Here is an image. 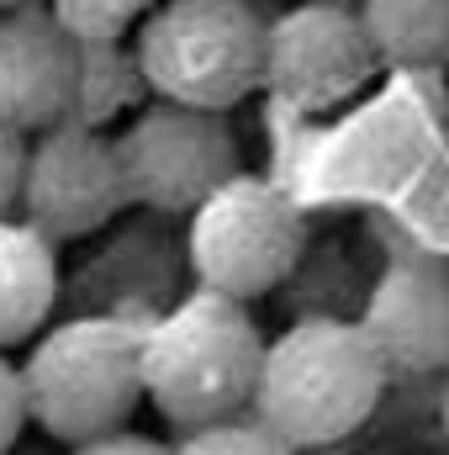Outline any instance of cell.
<instances>
[{
    "label": "cell",
    "mask_w": 449,
    "mask_h": 455,
    "mask_svg": "<svg viewBox=\"0 0 449 455\" xmlns=\"http://www.w3.org/2000/svg\"><path fill=\"white\" fill-rule=\"evenodd\" d=\"M69 455H169L159 440H148V435H132V429H122V435H106V440H91V445H80V451Z\"/></svg>",
    "instance_id": "obj_18"
},
{
    "label": "cell",
    "mask_w": 449,
    "mask_h": 455,
    "mask_svg": "<svg viewBox=\"0 0 449 455\" xmlns=\"http://www.w3.org/2000/svg\"><path fill=\"white\" fill-rule=\"evenodd\" d=\"M264 32L270 21L248 0H159L132 59L159 101L223 116L264 85Z\"/></svg>",
    "instance_id": "obj_4"
},
{
    "label": "cell",
    "mask_w": 449,
    "mask_h": 455,
    "mask_svg": "<svg viewBox=\"0 0 449 455\" xmlns=\"http://www.w3.org/2000/svg\"><path fill=\"white\" fill-rule=\"evenodd\" d=\"M143 75H138V59L122 53V48H80V91H75V116L80 127H101L116 112L132 107Z\"/></svg>",
    "instance_id": "obj_13"
},
{
    "label": "cell",
    "mask_w": 449,
    "mask_h": 455,
    "mask_svg": "<svg viewBox=\"0 0 449 455\" xmlns=\"http://www.w3.org/2000/svg\"><path fill=\"white\" fill-rule=\"evenodd\" d=\"M375 48L349 0H302L264 32V91L302 116L338 112L375 75Z\"/></svg>",
    "instance_id": "obj_7"
},
{
    "label": "cell",
    "mask_w": 449,
    "mask_h": 455,
    "mask_svg": "<svg viewBox=\"0 0 449 455\" xmlns=\"http://www.w3.org/2000/svg\"><path fill=\"white\" fill-rule=\"evenodd\" d=\"M445 429H449V387H445Z\"/></svg>",
    "instance_id": "obj_20"
},
{
    "label": "cell",
    "mask_w": 449,
    "mask_h": 455,
    "mask_svg": "<svg viewBox=\"0 0 449 455\" xmlns=\"http://www.w3.org/2000/svg\"><path fill=\"white\" fill-rule=\"evenodd\" d=\"M365 37L391 69L449 64V0H359Z\"/></svg>",
    "instance_id": "obj_12"
},
{
    "label": "cell",
    "mask_w": 449,
    "mask_h": 455,
    "mask_svg": "<svg viewBox=\"0 0 449 455\" xmlns=\"http://www.w3.org/2000/svg\"><path fill=\"white\" fill-rule=\"evenodd\" d=\"M169 455H291L254 413L243 419H227V424H212V429H196L185 435Z\"/></svg>",
    "instance_id": "obj_15"
},
{
    "label": "cell",
    "mask_w": 449,
    "mask_h": 455,
    "mask_svg": "<svg viewBox=\"0 0 449 455\" xmlns=\"http://www.w3.org/2000/svg\"><path fill=\"white\" fill-rule=\"evenodd\" d=\"M80 43L59 27L48 5H21L0 16V122L21 138L48 132L75 116Z\"/></svg>",
    "instance_id": "obj_9"
},
{
    "label": "cell",
    "mask_w": 449,
    "mask_h": 455,
    "mask_svg": "<svg viewBox=\"0 0 449 455\" xmlns=\"http://www.w3.org/2000/svg\"><path fill=\"white\" fill-rule=\"evenodd\" d=\"M122 207L132 202H127L116 138H106L101 127H80V122H59L37 132V143L27 148L21 212L48 243L85 238L112 223Z\"/></svg>",
    "instance_id": "obj_8"
},
{
    "label": "cell",
    "mask_w": 449,
    "mask_h": 455,
    "mask_svg": "<svg viewBox=\"0 0 449 455\" xmlns=\"http://www.w3.org/2000/svg\"><path fill=\"white\" fill-rule=\"evenodd\" d=\"M264 339L243 302L191 291L154 329H143V397L180 435L243 419L254 408Z\"/></svg>",
    "instance_id": "obj_2"
},
{
    "label": "cell",
    "mask_w": 449,
    "mask_h": 455,
    "mask_svg": "<svg viewBox=\"0 0 449 455\" xmlns=\"http://www.w3.org/2000/svg\"><path fill=\"white\" fill-rule=\"evenodd\" d=\"M21 5H37V0H0V16L5 11H21Z\"/></svg>",
    "instance_id": "obj_19"
},
{
    "label": "cell",
    "mask_w": 449,
    "mask_h": 455,
    "mask_svg": "<svg viewBox=\"0 0 449 455\" xmlns=\"http://www.w3.org/2000/svg\"><path fill=\"white\" fill-rule=\"evenodd\" d=\"M27 413L69 451L122 435L143 403V329L122 318H69L32 344Z\"/></svg>",
    "instance_id": "obj_3"
},
{
    "label": "cell",
    "mask_w": 449,
    "mask_h": 455,
    "mask_svg": "<svg viewBox=\"0 0 449 455\" xmlns=\"http://www.w3.org/2000/svg\"><path fill=\"white\" fill-rule=\"evenodd\" d=\"M59 302V254L32 223H0V355L43 334Z\"/></svg>",
    "instance_id": "obj_11"
},
{
    "label": "cell",
    "mask_w": 449,
    "mask_h": 455,
    "mask_svg": "<svg viewBox=\"0 0 449 455\" xmlns=\"http://www.w3.org/2000/svg\"><path fill=\"white\" fill-rule=\"evenodd\" d=\"M32 424L27 413V381H21V365H11L0 355V455H11V445L21 440V429Z\"/></svg>",
    "instance_id": "obj_16"
},
{
    "label": "cell",
    "mask_w": 449,
    "mask_h": 455,
    "mask_svg": "<svg viewBox=\"0 0 449 455\" xmlns=\"http://www.w3.org/2000/svg\"><path fill=\"white\" fill-rule=\"evenodd\" d=\"M159 0H53L48 11L80 48H122V37H138Z\"/></svg>",
    "instance_id": "obj_14"
},
{
    "label": "cell",
    "mask_w": 449,
    "mask_h": 455,
    "mask_svg": "<svg viewBox=\"0 0 449 455\" xmlns=\"http://www.w3.org/2000/svg\"><path fill=\"white\" fill-rule=\"evenodd\" d=\"M21 180H27V138L0 122V223L11 207H21Z\"/></svg>",
    "instance_id": "obj_17"
},
{
    "label": "cell",
    "mask_w": 449,
    "mask_h": 455,
    "mask_svg": "<svg viewBox=\"0 0 449 455\" xmlns=\"http://www.w3.org/2000/svg\"><path fill=\"white\" fill-rule=\"evenodd\" d=\"M386 371H449V259L407 254L386 265L359 318Z\"/></svg>",
    "instance_id": "obj_10"
},
{
    "label": "cell",
    "mask_w": 449,
    "mask_h": 455,
    "mask_svg": "<svg viewBox=\"0 0 449 455\" xmlns=\"http://www.w3.org/2000/svg\"><path fill=\"white\" fill-rule=\"evenodd\" d=\"M185 249H191V270L201 291L254 302L296 270L307 249V223L275 180L238 170L223 191H212L191 212Z\"/></svg>",
    "instance_id": "obj_5"
},
{
    "label": "cell",
    "mask_w": 449,
    "mask_h": 455,
    "mask_svg": "<svg viewBox=\"0 0 449 455\" xmlns=\"http://www.w3.org/2000/svg\"><path fill=\"white\" fill-rule=\"evenodd\" d=\"M386 360L370 334L343 318H302L264 344L254 419L286 451H323L349 440L386 392Z\"/></svg>",
    "instance_id": "obj_1"
},
{
    "label": "cell",
    "mask_w": 449,
    "mask_h": 455,
    "mask_svg": "<svg viewBox=\"0 0 449 455\" xmlns=\"http://www.w3.org/2000/svg\"><path fill=\"white\" fill-rule=\"evenodd\" d=\"M445 138H449V96H445Z\"/></svg>",
    "instance_id": "obj_21"
},
{
    "label": "cell",
    "mask_w": 449,
    "mask_h": 455,
    "mask_svg": "<svg viewBox=\"0 0 449 455\" xmlns=\"http://www.w3.org/2000/svg\"><path fill=\"white\" fill-rule=\"evenodd\" d=\"M116 159L132 207L154 212H196L212 191L238 175V138L217 112L154 101L127 116L116 132Z\"/></svg>",
    "instance_id": "obj_6"
}]
</instances>
